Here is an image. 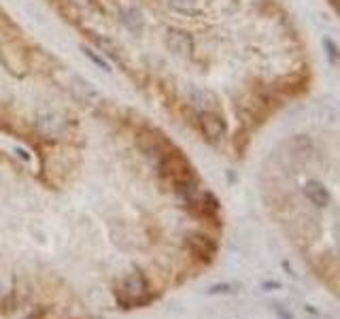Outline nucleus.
Instances as JSON below:
<instances>
[{"label":"nucleus","mask_w":340,"mask_h":319,"mask_svg":"<svg viewBox=\"0 0 340 319\" xmlns=\"http://www.w3.org/2000/svg\"><path fill=\"white\" fill-rule=\"evenodd\" d=\"M302 194H304V198L308 202L315 206V209H328L330 202H332L330 189L326 187V183L319 181V179H308L302 185Z\"/></svg>","instance_id":"nucleus-1"},{"label":"nucleus","mask_w":340,"mask_h":319,"mask_svg":"<svg viewBox=\"0 0 340 319\" xmlns=\"http://www.w3.org/2000/svg\"><path fill=\"white\" fill-rule=\"evenodd\" d=\"M270 311H274V315L279 317V319H293L291 311L285 309V307L281 305V302H272V305H270Z\"/></svg>","instance_id":"nucleus-2"},{"label":"nucleus","mask_w":340,"mask_h":319,"mask_svg":"<svg viewBox=\"0 0 340 319\" xmlns=\"http://www.w3.org/2000/svg\"><path fill=\"white\" fill-rule=\"evenodd\" d=\"M232 292H236L232 283H217V285H213L209 290V294H232Z\"/></svg>","instance_id":"nucleus-3"},{"label":"nucleus","mask_w":340,"mask_h":319,"mask_svg":"<svg viewBox=\"0 0 340 319\" xmlns=\"http://www.w3.org/2000/svg\"><path fill=\"white\" fill-rule=\"evenodd\" d=\"M281 287H283V283L276 281V279H268V281L261 283V290L264 292H274V290H281Z\"/></svg>","instance_id":"nucleus-4"},{"label":"nucleus","mask_w":340,"mask_h":319,"mask_svg":"<svg viewBox=\"0 0 340 319\" xmlns=\"http://www.w3.org/2000/svg\"><path fill=\"white\" fill-rule=\"evenodd\" d=\"M85 54H87V56L91 58V62H98L100 66H102V70H109V64H106V62H104V60H102L100 56H94V54H91V51H85Z\"/></svg>","instance_id":"nucleus-5"},{"label":"nucleus","mask_w":340,"mask_h":319,"mask_svg":"<svg viewBox=\"0 0 340 319\" xmlns=\"http://www.w3.org/2000/svg\"><path fill=\"white\" fill-rule=\"evenodd\" d=\"M313 319H319V317H313Z\"/></svg>","instance_id":"nucleus-6"}]
</instances>
